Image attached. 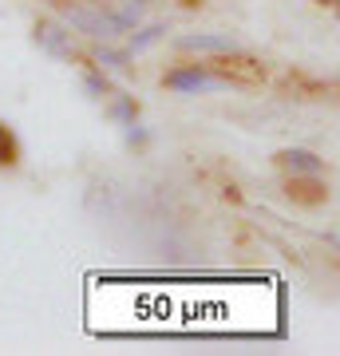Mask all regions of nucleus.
Instances as JSON below:
<instances>
[{
    "label": "nucleus",
    "mask_w": 340,
    "mask_h": 356,
    "mask_svg": "<svg viewBox=\"0 0 340 356\" xmlns=\"http://www.w3.org/2000/svg\"><path fill=\"white\" fill-rule=\"evenodd\" d=\"M166 88L178 91V95H198V91H222L226 88V79L214 76V72H206L202 64H190V67L166 72Z\"/></svg>",
    "instance_id": "obj_1"
},
{
    "label": "nucleus",
    "mask_w": 340,
    "mask_h": 356,
    "mask_svg": "<svg viewBox=\"0 0 340 356\" xmlns=\"http://www.w3.org/2000/svg\"><path fill=\"white\" fill-rule=\"evenodd\" d=\"M63 20L72 28H79V32L95 36V40H111V36L123 32L119 20H115L111 13H103V8H63Z\"/></svg>",
    "instance_id": "obj_2"
},
{
    "label": "nucleus",
    "mask_w": 340,
    "mask_h": 356,
    "mask_svg": "<svg viewBox=\"0 0 340 356\" xmlns=\"http://www.w3.org/2000/svg\"><path fill=\"white\" fill-rule=\"evenodd\" d=\"M178 48L182 51H218V56H234L238 44L229 36H210V32H198V36H182L178 40Z\"/></svg>",
    "instance_id": "obj_3"
},
{
    "label": "nucleus",
    "mask_w": 340,
    "mask_h": 356,
    "mask_svg": "<svg viewBox=\"0 0 340 356\" xmlns=\"http://www.w3.org/2000/svg\"><path fill=\"white\" fill-rule=\"evenodd\" d=\"M281 166L289 170V175H321L325 170V159L313 151H301V147H293V151L281 154Z\"/></svg>",
    "instance_id": "obj_4"
},
{
    "label": "nucleus",
    "mask_w": 340,
    "mask_h": 356,
    "mask_svg": "<svg viewBox=\"0 0 340 356\" xmlns=\"http://www.w3.org/2000/svg\"><path fill=\"white\" fill-rule=\"evenodd\" d=\"M36 44H40V48H48L51 56H63V60L72 56V44H67V36H63L60 28H51V24H40V28H36Z\"/></svg>",
    "instance_id": "obj_5"
},
{
    "label": "nucleus",
    "mask_w": 340,
    "mask_h": 356,
    "mask_svg": "<svg viewBox=\"0 0 340 356\" xmlns=\"http://www.w3.org/2000/svg\"><path fill=\"white\" fill-rule=\"evenodd\" d=\"M111 16L119 20V28H123V32H131V28H139V24H143V16H147V4H143V0H123L119 8H111Z\"/></svg>",
    "instance_id": "obj_6"
},
{
    "label": "nucleus",
    "mask_w": 340,
    "mask_h": 356,
    "mask_svg": "<svg viewBox=\"0 0 340 356\" xmlns=\"http://www.w3.org/2000/svg\"><path fill=\"white\" fill-rule=\"evenodd\" d=\"M107 115H111L115 123H135L139 103H135V95H115V99L107 103Z\"/></svg>",
    "instance_id": "obj_7"
},
{
    "label": "nucleus",
    "mask_w": 340,
    "mask_h": 356,
    "mask_svg": "<svg viewBox=\"0 0 340 356\" xmlns=\"http://www.w3.org/2000/svg\"><path fill=\"white\" fill-rule=\"evenodd\" d=\"M166 36V24H147V28H139V32H135V36H131V56H135V51H147L151 48V44H159V40Z\"/></svg>",
    "instance_id": "obj_8"
},
{
    "label": "nucleus",
    "mask_w": 340,
    "mask_h": 356,
    "mask_svg": "<svg viewBox=\"0 0 340 356\" xmlns=\"http://www.w3.org/2000/svg\"><path fill=\"white\" fill-rule=\"evenodd\" d=\"M131 60H135V56H131L127 48H99V51H95V64L115 67V72H127V67H131Z\"/></svg>",
    "instance_id": "obj_9"
},
{
    "label": "nucleus",
    "mask_w": 340,
    "mask_h": 356,
    "mask_svg": "<svg viewBox=\"0 0 340 356\" xmlns=\"http://www.w3.org/2000/svg\"><path fill=\"white\" fill-rule=\"evenodd\" d=\"M83 91H88V99H103V95H111V83L103 72H91V76H83Z\"/></svg>",
    "instance_id": "obj_10"
},
{
    "label": "nucleus",
    "mask_w": 340,
    "mask_h": 356,
    "mask_svg": "<svg viewBox=\"0 0 340 356\" xmlns=\"http://www.w3.org/2000/svg\"><path fill=\"white\" fill-rule=\"evenodd\" d=\"M16 139H13V131L8 127H0V166H13L16 163Z\"/></svg>",
    "instance_id": "obj_11"
},
{
    "label": "nucleus",
    "mask_w": 340,
    "mask_h": 356,
    "mask_svg": "<svg viewBox=\"0 0 340 356\" xmlns=\"http://www.w3.org/2000/svg\"><path fill=\"white\" fill-rule=\"evenodd\" d=\"M127 143H131V147H147V143H151V135H147V127H139V123H127Z\"/></svg>",
    "instance_id": "obj_12"
}]
</instances>
